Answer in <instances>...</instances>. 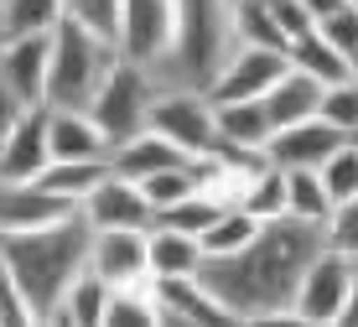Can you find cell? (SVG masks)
<instances>
[{
  "label": "cell",
  "instance_id": "4",
  "mask_svg": "<svg viewBox=\"0 0 358 327\" xmlns=\"http://www.w3.org/2000/svg\"><path fill=\"white\" fill-rule=\"evenodd\" d=\"M156 94H162V78H156L151 68H141V62H125L115 57V68L104 73V83L94 89L89 99V115L94 125L109 135V151H115L125 135L145 130V120H151V104Z\"/></svg>",
  "mask_w": 358,
  "mask_h": 327
},
{
  "label": "cell",
  "instance_id": "22",
  "mask_svg": "<svg viewBox=\"0 0 358 327\" xmlns=\"http://www.w3.org/2000/svg\"><path fill=\"white\" fill-rule=\"evenodd\" d=\"M104 301H109V281H99L94 270H83L63 291V307H57L52 327H104Z\"/></svg>",
  "mask_w": 358,
  "mask_h": 327
},
{
  "label": "cell",
  "instance_id": "16",
  "mask_svg": "<svg viewBox=\"0 0 358 327\" xmlns=\"http://www.w3.org/2000/svg\"><path fill=\"white\" fill-rule=\"evenodd\" d=\"M213 130L218 146L213 151H250V156H265L270 141V115H265V99H213Z\"/></svg>",
  "mask_w": 358,
  "mask_h": 327
},
{
  "label": "cell",
  "instance_id": "7",
  "mask_svg": "<svg viewBox=\"0 0 358 327\" xmlns=\"http://www.w3.org/2000/svg\"><path fill=\"white\" fill-rule=\"evenodd\" d=\"M348 281H353V255H338V249L322 244V255H317L312 265L301 270V281H296L291 322H301V327H338Z\"/></svg>",
  "mask_w": 358,
  "mask_h": 327
},
{
  "label": "cell",
  "instance_id": "14",
  "mask_svg": "<svg viewBox=\"0 0 358 327\" xmlns=\"http://www.w3.org/2000/svg\"><path fill=\"white\" fill-rule=\"evenodd\" d=\"M68 213H73V203L47 193L36 177H0V234L42 229V223H57Z\"/></svg>",
  "mask_w": 358,
  "mask_h": 327
},
{
  "label": "cell",
  "instance_id": "29",
  "mask_svg": "<svg viewBox=\"0 0 358 327\" xmlns=\"http://www.w3.org/2000/svg\"><path fill=\"white\" fill-rule=\"evenodd\" d=\"M63 0H0V32L27 36V32H57Z\"/></svg>",
  "mask_w": 358,
  "mask_h": 327
},
{
  "label": "cell",
  "instance_id": "33",
  "mask_svg": "<svg viewBox=\"0 0 358 327\" xmlns=\"http://www.w3.org/2000/svg\"><path fill=\"white\" fill-rule=\"evenodd\" d=\"M322 244L338 249V255H353L358 260V193L332 203V213L322 218Z\"/></svg>",
  "mask_w": 358,
  "mask_h": 327
},
{
  "label": "cell",
  "instance_id": "45",
  "mask_svg": "<svg viewBox=\"0 0 358 327\" xmlns=\"http://www.w3.org/2000/svg\"><path fill=\"white\" fill-rule=\"evenodd\" d=\"M348 6H358V0H348Z\"/></svg>",
  "mask_w": 358,
  "mask_h": 327
},
{
  "label": "cell",
  "instance_id": "37",
  "mask_svg": "<svg viewBox=\"0 0 358 327\" xmlns=\"http://www.w3.org/2000/svg\"><path fill=\"white\" fill-rule=\"evenodd\" d=\"M317 32H322L327 42L338 47L343 57H348L353 47H358V6H348V0H343V6L332 11V16H322V21H317Z\"/></svg>",
  "mask_w": 358,
  "mask_h": 327
},
{
  "label": "cell",
  "instance_id": "26",
  "mask_svg": "<svg viewBox=\"0 0 358 327\" xmlns=\"http://www.w3.org/2000/svg\"><path fill=\"white\" fill-rule=\"evenodd\" d=\"M229 36H234V47L239 42H250V47H286L275 16H270V0H229Z\"/></svg>",
  "mask_w": 358,
  "mask_h": 327
},
{
  "label": "cell",
  "instance_id": "15",
  "mask_svg": "<svg viewBox=\"0 0 358 327\" xmlns=\"http://www.w3.org/2000/svg\"><path fill=\"white\" fill-rule=\"evenodd\" d=\"M47 151L52 161H109V135L94 125L89 109L47 104Z\"/></svg>",
  "mask_w": 358,
  "mask_h": 327
},
{
  "label": "cell",
  "instance_id": "28",
  "mask_svg": "<svg viewBox=\"0 0 358 327\" xmlns=\"http://www.w3.org/2000/svg\"><path fill=\"white\" fill-rule=\"evenodd\" d=\"M141 187H145V197H151V208H156V213L171 208V203H182L187 193H197V187H203V156L151 172V177H141Z\"/></svg>",
  "mask_w": 358,
  "mask_h": 327
},
{
  "label": "cell",
  "instance_id": "41",
  "mask_svg": "<svg viewBox=\"0 0 358 327\" xmlns=\"http://www.w3.org/2000/svg\"><path fill=\"white\" fill-rule=\"evenodd\" d=\"M306 11H312V21H322V16H332V11L343 6V0H301Z\"/></svg>",
  "mask_w": 358,
  "mask_h": 327
},
{
  "label": "cell",
  "instance_id": "2",
  "mask_svg": "<svg viewBox=\"0 0 358 327\" xmlns=\"http://www.w3.org/2000/svg\"><path fill=\"white\" fill-rule=\"evenodd\" d=\"M89 239H94V229L83 218V208H73L57 223H42V229L0 234V265L27 291L36 327H52L57 307H63V291L89 270Z\"/></svg>",
  "mask_w": 358,
  "mask_h": 327
},
{
  "label": "cell",
  "instance_id": "13",
  "mask_svg": "<svg viewBox=\"0 0 358 327\" xmlns=\"http://www.w3.org/2000/svg\"><path fill=\"white\" fill-rule=\"evenodd\" d=\"M89 270L109 286L151 281V255H145V229H94L89 239Z\"/></svg>",
  "mask_w": 358,
  "mask_h": 327
},
{
  "label": "cell",
  "instance_id": "25",
  "mask_svg": "<svg viewBox=\"0 0 358 327\" xmlns=\"http://www.w3.org/2000/svg\"><path fill=\"white\" fill-rule=\"evenodd\" d=\"M286 213L291 218H306V223H322L332 213V193L322 182V172L312 167H291L286 172Z\"/></svg>",
  "mask_w": 358,
  "mask_h": 327
},
{
  "label": "cell",
  "instance_id": "31",
  "mask_svg": "<svg viewBox=\"0 0 358 327\" xmlns=\"http://www.w3.org/2000/svg\"><path fill=\"white\" fill-rule=\"evenodd\" d=\"M63 21H73L78 32H89V36L115 47V36H120V0H63Z\"/></svg>",
  "mask_w": 358,
  "mask_h": 327
},
{
  "label": "cell",
  "instance_id": "21",
  "mask_svg": "<svg viewBox=\"0 0 358 327\" xmlns=\"http://www.w3.org/2000/svg\"><path fill=\"white\" fill-rule=\"evenodd\" d=\"M286 62L296 73H306V78H317L322 89H327V83H338V78H348V57H343L317 27L301 32L296 42H286Z\"/></svg>",
  "mask_w": 358,
  "mask_h": 327
},
{
  "label": "cell",
  "instance_id": "24",
  "mask_svg": "<svg viewBox=\"0 0 358 327\" xmlns=\"http://www.w3.org/2000/svg\"><path fill=\"white\" fill-rule=\"evenodd\" d=\"M234 208H244L250 218H280L286 213V172L280 167H255L250 177H244V187H239V197H234Z\"/></svg>",
  "mask_w": 358,
  "mask_h": 327
},
{
  "label": "cell",
  "instance_id": "40",
  "mask_svg": "<svg viewBox=\"0 0 358 327\" xmlns=\"http://www.w3.org/2000/svg\"><path fill=\"white\" fill-rule=\"evenodd\" d=\"M338 327H358V260H353V281H348V296H343Z\"/></svg>",
  "mask_w": 358,
  "mask_h": 327
},
{
  "label": "cell",
  "instance_id": "32",
  "mask_svg": "<svg viewBox=\"0 0 358 327\" xmlns=\"http://www.w3.org/2000/svg\"><path fill=\"white\" fill-rule=\"evenodd\" d=\"M218 208H229V203H218L208 187H197V193H187L182 203H171V208H162L156 213V223H171V229H187V234H203L208 223L218 218Z\"/></svg>",
  "mask_w": 358,
  "mask_h": 327
},
{
  "label": "cell",
  "instance_id": "44",
  "mask_svg": "<svg viewBox=\"0 0 358 327\" xmlns=\"http://www.w3.org/2000/svg\"><path fill=\"white\" fill-rule=\"evenodd\" d=\"M0 42H6V32H0Z\"/></svg>",
  "mask_w": 358,
  "mask_h": 327
},
{
  "label": "cell",
  "instance_id": "34",
  "mask_svg": "<svg viewBox=\"0 0 358 327\" xmlns=\"http://www.w3.org/2000/svg\"><path fill=\"white\" fill-rule=\"evenodd\" d=\"M327 125H338L343 135L358 130V78H338L322 89V109H317Z\"/></svg>",
  "mask_w": 358,
  "mask_h": 327
},
{
  "label": "cell",
  "instance_id": "35",
  "mask_svg": "<svg viewBox=\"0 0 358 327\" xmlns=\"http://www.w3.org/2000/svg\"><path fill=\"white\" fill-rule=\"evenodd\" d=\"M317 172H322L332 203H338V197H353V193H358V146H353V141H343V146L332 151V156H327Z\"/></svg>",
  "mask_w": 358,
  "mask_h": 327
},
{
  "label": "cell",
  "instance_id": "38",
  "mask_svg": "<svg viewBox=\"0 0 358 327\" xmlns=\"http://www.w3.org/2000/svg\"><path fill=\"white\" fill-rule=\"evenodd\" d=\"M270 16H275V27H280V42H296L301 32L317 27L312 11H306L301 0H270Z\"/></svg>",
  "mask_w": 358,
  "mask_h": 327
},
{
  "label": "cell",
  "instance_id": "36",
  "mask_svg": "<svg viewBox=\"0 0 358 327\" xmlns=\"http://www.w3.org/2000/svg\"><path fill=\"white\" fill-rule=\"evenodd\" d=\"M0 327H36L31 301H27V291L16 286V275L6 265H0Z\"/></svg>",
  "mask_w": 358,
  "mask_h": 327
},
{
  "label": "cell",
  "instance_id": "11",
  "mask_svg": "<svg viewBox=\"0 0 358 327\" xmlns=\"http://www.w3.org/2000/svg\"><path fill=\"white\" fill-rule=\"evenodd\" d=\"M47 62H52V32H27L0 42V78L21 104H47Z\"/></svg>",
  "mask_w": 358,
  "mask_h": 327
},
{
  "label": "cell",
  "instance_id": "43",
  "mask_svg": "<svg viewBox=\"0 0 358 327\" xmlns=\"http://www.w3.org/2000/svg\"><path fill=\"white\" fill-rule=\"evenodd\" d=\"M348 141H353V146H358V130H348Z\"/></svg>",
  "mask_w": 358,
  "mask_h": 327
},
{
  "label": "cell",
  "instance_id": "5",
  "mask_svg": "<svg viewBox=\"0 0 358 327\" xmlns=\"http://www.w3.org/2000/svg\"><path fill=\"white\" fill-rule=\"evenodd\" d=\"M182 42V6L177 0H120V36L115 53L125 62H141L162 78Z\"/></svg>",
  "mask_w": 358,
  "mask_h": 327
},
{
  "label": "cell",
  "instance_id": "19",
  "mask_svg": "<svg viewBox=\"0 0 358 327\" xmlns=\"http://www.w3.org/2000/svg\"><path fill=\"white\" fill-rule=\"evenodd\" d=\"M145 255H151V275H197L203 270V239L187 229H171V223H151L145 229Z\"/></svg>",
  "mask_w": 358,
  "mask_h": 327
},
{
  "label": "cell",
  "instance_id": "9",
  "mask_svg": "<svg viewBox=\"0 0 358 327\" xmlns=\"http://www.w3.org/2000/svg\"><path fill=\"white\" fill-rule=\"evenodd\" d=\"M78 208L89 218V229H151L156 223V208L145 197V187L135 177H120V172H109Z\"/></svg>",
  "mask_w": 358,
  "mask_h": 327
},
{
  "label": "cell",
  "instance_id": "17",
  "mask_svg": "<svg viewBox=\"0 0 358 327\" xmlns=\"http://www.w3.org/2000/svg\"><path fill=\"white\" fill-rule=\"evenodd\" d=\"M47 161H52V151H47V104H31L21 109V120L0 141V177H36Z\"/></svg>",
  "mask_w": 358,
  "mask_h": 327
},
{
  "label": "cell",
  "instance_id": "18",
  "mask_svg": "<svg viewBox=\"0 0 358 327\" xmlns=\"http://www.w3.org/2000/svg\"><path fill=\"white\" fill-rule=\"evenodd\" d=\"M177 161H192L187 151H177L166 141L162 130H135V135H125L115 151H109V172H120V177H151V172H162V167H177Z\"/></svg>",
  "mask_w": 358,
  "mask_h": 327
},
{
  "label": "cell",
  "instance_id": "12",
  "mask_svg": "<svg viewBox=\"0 0 358 327\" xmlns=\"http://www.w3.org/2000/svg\"><path fill=\"white\" fill-rule=\"evenodd\" d=\"M343 141H348V135H343L338 125H327L322 115H312V120H296V125L270 130L265 161H270V167H280V172H291V167H312V172H317Z\"/></svg>",
  "mask_w": 358,
  "mask_h": 327
},
{
  "label": "cell",
  "instance_id": "1",
  "mask_svg": "<svg viewBox=\"0 0 358 327\" xmlns=\"http://www.w3.org/2000/svg\"><path fill=\"white\" fill-rule=\"evenodd\" d=\"M317 255H322V223L280 213V218H265L255 239L239 244L234 255H203L197 281L213 291L234 327L291 322L296 281Z\"/></svg>",
  "mask_w": 358,
  "mask_h": 327
},
{
  "label": "cell",
  "instance_id": "6",
  "mask_svg": "<svg viewBox=\"0 0 358 327\" xmlns=\"http://www.w3.org/2000/svg\"><path fill=\"white\" fill-rule=\"evenodd\" d=\"M151 130H162L177 151L187 156H213L218 146V130H213V99L203 89H187V83H162L151 104Z\"/></svg>",
  "mask_w": 358,
  "mask_h": 327
},
{
  "label": "cell",
  "instance_id": "20",
  "mask_svg": "<svg viewBox=\"0 0 358 327\" xmlns=\"http://www.w3.org/2000/svg\"><path fill=\"white\" fill-rule=\"evenodd\" d=\"M265 99V115H270V125H296V120H312L317 109H322V83L317 78H306V73H296V68H286L275 83H270V94H260Z\"/></svg>",
  "mask_w": 358,
  "mask_h": 327
},
{
  "label": "cell",
  "instance_id": "42",
  "mask_svg": "<svg viewBox=\"0 0 358 327\" xmlns=\"http://www.w3.org/2000/svg\"><path fill=\"white\" fill-rule=\"evenodd\" d=\"M348 78H358V47L348 53Z\"/></svg>",
  "mask_w": 358,
  "mask_h": 327
},
{
  "label": "cell",
  "instance_id": "27",
  "mask_svg": "<svg viewBox=\"0 0 358 327\" xmlns=\"http://www.w3.org/2000/svg\"><path fill=\"white\" fill-rule=\"evenodd\" d=\"M104 327H156V291H151V281L109 286Z\"/></svg>",
  "mask_w": 358,
  "mask_h": 327
},
{
  "label": "cell",
  "instance_id": "3",
  "mask_svg": "<svg viewBox=\"0 0 358 327\" xmlns=\"http://www.w3.org/2000/svg\"><path fill=\"white\" fill-rule=\"evenodd\" d=\"M115 47L99 36L78 32L73 21H57L52 32V62H47V104L63 109H89L94 89L104 83V73L115 68Z\"/></svg>",
  "mask_w": 358,
  "mask_h": 327
},
{
  "label": "cell",
  "instance_id": "30",
  "mask_svg": "<svg viewBox=\"0 0 358 327\" xmlns=\"http://www.w3.org/2000/svg\"><path fill=\"white\" fill-rule=\"evenodd\" d=\"M255 229H260V218H250L244 208L229 203V208H218V218L208 223L197 239H203V255H234L239 244H250V239H255Z\"/></svg>",
  "mask_w": 358,
  "mask_h": 327
},
{
  "label": "cell",
  "instance_id": "10",
  "mask_svg": "<svg viewBox=\"0 0 358 327\" xmlns=\"http://www.w3.org/2000/svg\"><path fill=\"white\" fill-rule=\"evenodd\" d=\"M151 291H156V327H234L229 312L197 275H166V281L151 275Z\"/></svg>",
  "mask_w": 358,
  "mask_h": 327
},
{
  "label": "cell",
  "instance_id": "39",
  "mask_svg": "<svg viewBox=\"0 0 358 327\" xmlns=\"http://www.w3.org/2000/svg\"><path fill=\"white\" fill-rule=\"evenodd\" d=\"M21 109H27V104H21V99L6 89V78H0V141H6V135H10V125L21 120Z\"/></svg>",
  "mask_w": 358,
  "mask_h": 327
},
{
  "label": "cell",
  "instance_id": "8",
  "mask_svg": "<svg viewBox=\"0 0 358 327\" xmlns=\"http://www.w3.org/2000/svg\"><path fill=\"white\" fill-rule=\"evenodd\" d=\"M286 68H291L286 47L239 42L224 62H218V73L208 78V99H260V94H270V83H275Z\"/></svg>",
  "mask_w": 358,
  "mask_h": 327
},
{
  "label": "cell",
  "instance_id": "23",
  "mask_svg": "<svg viewBox=\"0 0 358 327\" xmlns=\"http://www.w3.org/2000/svg\"><path fill=\"white\" fill-rule=\"evenodd\" d=\"M104 177H109V161H47V167L36 172V182H42L47 193H57L63 203H73V208H78Z\"/></svg>",
  "mask_w": 358,
  "mask_h": 327
}]
</instances>
